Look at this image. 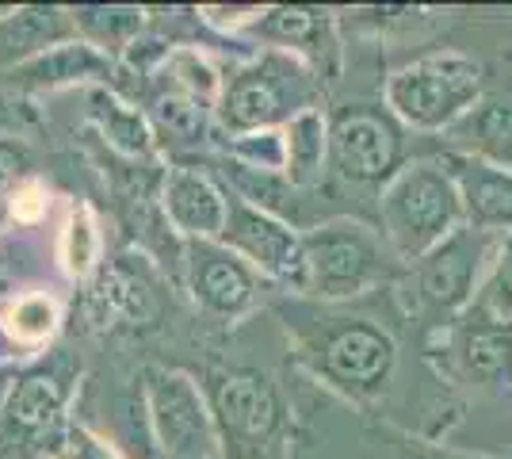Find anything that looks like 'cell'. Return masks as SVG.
Returning <instances> with one entry per match:
<instances>
[{"label": "cell", "instance_id": "cell-12", "mask_svg": "<svg viewBox=\"0 0 512 459\" xmlns=\"http://www.w3.org/2000/svg\"><path fill=\"white\" fill-rule=\"evenodd\" d=\"M184 284L214 318H241L256 303V272L222 241L184 245Z\"/></svg>", "mask_w": 512, "mask_h": 459}, {"label": "cell", "instance_id": "cell-8", "mask_svg": "<svg viewBox=\"0 0 512 459\" xmlns=\"http://www.w3.org/2000/svg\"><path fill=\"white\" fill-rule=\"evenodd\" d=\"M207 402L226 456H253L276 433L279 394L264 372L253 368L214 372L207 383Z\"/></svg>", "mask_w": 512, "mask_h": 459}, {"label": "cell", "instance_id": "cell-11", "mask_svg": "<svg viewBox=\"0 0 512 459\" xmlns=\"http://www.w3.org/2000/svg\"><path fill=\"white\" fill-rule=\"evenodd\" d=\"M493 245L497 238L493 234H482V230H470V226H459L444 245H436L425 261H417V291L432 310H444V314H459V310H470L478 287H482V276L490 268Z\"/></svg>", "mask_w": 512, "mask_h": 459}, {"label": "cell", "instance_id": "cell-28", "mask_svg": "<svg viewBox=\"0 0 512 459\" xmlns=\"http://www.w3.org/2000/svg\"><path fill=\"white\" fill-rule=\"evenodd\" d=\"M169 81L180 88H188L192 96L218 104V92H222V77L214 73V66L199 54V50H172L169 54Z\"/></svg>", "mask_w": 512, "mask_h": 459}, {"label": "cell", "instance_id": "cell-14", "mask_svg": "<svg viewBox=\"0 0 512 459\" xmlns=\"http://www.w3.org/2000/svg\"><path fill=\"white\" fill-rule=\"evenodd\" d=\"M455 176V188L463 199V222L482 234H512V169L490 165L474 153L448 150L440 153Z\"/></svg>", "mask_w": 512, "mask_h": 459}, {"label": "cell", "instance_id": "cell-26", "mask_svg": "<svg viewBox=\"0 0 512 459\" xmlns=\"http://www.w3.org/2000/svg\"><path fill=\"white\" fill-rule=\"evenodd\" d=\"M222 157H230L234 165L253 169V173L287 176V134L283 131L237 134V138H226Z\"/></svg>", "mask_w": 512, "mask_h": 459}, {"label": "cell", "instance_id": "cell-1", "mask_svg": "<svg viewBox=\"0 0 512 459\" xmlns=\"http://www.w3.org/2000/svg\"><path fill=\"white\" fill-rule=\"evenodd\" d=\"M314 108H321V77L302 58L268 46L253 62L222 77L214 119L230 138H237L256 131H283L291 119Z\"/></svg>", "mask_w": 512, "mask_h": 459}, {"label": "cell", "instance_id": "cell-31", "mask_svg": "<svg viewBox=\"0 0 512 459\" xmlns=\"http://www.w3.org/2000/svg\"><path fill=\"white\" fill-rule=\"evenodd\" d=\"M16 379H20V368H16V364H4V368H0V410H4L8 394L16 387Z\"/></svg>", "mask_w": 512, "mask_h": 459}, {"label": "cell", "instance_id": "cell-7", "mask_svg": "<svg viewBox=\"0 0 512 459\" xmlns=\"http://www.w3.org/2000/svg\"><path fill=\"white\" fill-rule=\"evenodd\" d=\"M142 410L153 444L169 459H222V437L214 425L207 391L188 372L146 368Z\"/></svg>", "mask_w": 512, "mask_h": 459}, {"label": "cell", "instance_id": "cell-25", "mask_svg": "<svg viewBox=\"0 0 512 459\" xmlns=\"http://www.w3.org/2000/svg\"><path fill=\"white\" fill-rule=\"evenodd\" d=\"M58 261L73 280H88L100 261V230L88 215V207H73L58 238Z\"/></svg>", "mask_w": 512, "mask_h": 459}, {"label": "cell", "instance_id": "cell-32", "mask_svg": "<svg viewBox=\"0 0 512 459\" xmlns=\"http://www.w3.org/2000/svg\"><path fill=\"white\" fill-rule=\"evenodd\" d=\"M16 356H20V345L8 337V329H4V322H0V368H4V364H12Z\"/></svg>", "mask_w": 512, "mask_h": 459}, {"label": "cell", "instance_id": "cell-18", "mask_svg": "<svg viewBox=\"0 0 512 459\" xmlns=\"http://www.w3.org/2000/svg\"><path fill=\"white\" fill-rule=\"evenodd\" d=\"M157 142H169L172 150H188V146H203L214 123V104L192 96L188 88L165 85L153 92L150 111H146Z\"/></svg>", "mask_w": 512, "mask_h": 459}, {"label": "cell", "instance_id": "cell-17", "mask_svg": "<svg viewBox=\"0 0 512 459\" xmlns=\"http://www.w3.org/2000/svg\"><path fill=\"white\" fill-rule=\"evenodd\" d=\"M451 150L474 153L490 165L512 169V92L482 96L448 131Z\"/></svg>", "mask_w": 512, "mask_h": 459}, {"label": "cell", "instance_id": "cell-9", "mask_svg": "<svg viewBox=\"0 0 512 459\" xmlns=\"http://www.w3.org/2000/svg\"><path fill=\"white\" fill-rule=\"evenodd\" d=\"M222 245H230L256 276H268L306 295V245L295 222L276 219L230 192V219H226Z\"/></svg>", "mask_w": 512, "mask_h": 459}, {"label": "cell", "instance_id": "cell-4", "mask_svg": "<svg viewBox=\"0 0 512 459\" xmlns=\"http://www.w3.org/2000/svg\"><path fill=\"white\" fill-rule=\"evenodd\" d=\"M310 368L348 398H375L398 368V345L367 318H306L299 329Z\"/></svg>", "mask_w": 512, "mask_h": 459}, {"label": "cell", "instance_id": "cell-19", "mask_svg": "<svg viewBox=\"0 0 512 459\" xmlns=\"http://www.w3.org/2000/svg\"><path fill=\"white\" fill-rule=\"evenodd\" d=\"M88 77H111V58L104 50L88 43H62L46 54L23 58L12 69V81L31 88H50V85H69V81H88Z\"/></svg>", "mask_w": 512, "mask_h": 459}, {"label": "cell", "instance_id": "cell-24", "mask_svg": "<svg viewBox=\"0 0 512 459\" xmlns=\"http://www.w3.org/2000/svg\"><path fill=\"white\" fill-rule=\"evenodd\" d=\"M470 314L478 322H493V326L512 329V234H501L493 245L490 268L482 276V287L470 303Z\"/></svg>", "mask_w": 512, "mask_h": 459}, {"label": "cell", "instance_id": "cell-6", "mask_svg": "<svg viewBox=\"0 0 512 459\" xmlns=\"http://www.w3.org/2000/svg\"><path fill=\"white\" fill-rule=\"evenodd\" d=\"M406 169V127L390 108L344 104L329 115V173L348 188L383 192Z\"/></svg>", "mask_w": 512, "mask_h": 459}, {"label": "cell", "instance_id": "cell-29", "mask_svg": "<svg viewBox=\"0 0 512 459\" xmlns=\"http://www.w3.org/2000/svg\"><path fill=\"white\" fill-rule=\"evenodd\" d=\"M50 456L54 459H123L107 440H100L92 429L77 425V421H65V429L50 444Z\"/></svg>", "mask_w": 512, "mask_h": 459}, {"label": "cell", "instance_id": "cell-16", "mask_svg": "<svg viewBox=\"0 0 512 459\" xmlns=\"http://www.w3.org/2000/svg\"><path fill=\"white\" fill-rule=\"evenodd\" d=\"M92 310H96V322L100 326H153L157 314H161V299L153 284L134 272L130 264H111L100 272L96 291H92Z\"/></svg>", "mask_w": 512, "mask_h": 459}, {"label": "cell", "instance_id": "cell-13", "mask_svg": "<svg viewBox=\"0 0 512 459\" xmlns=\"http://www.w3.org/2000/svg\"><path fill=\"white\" fill-rule=\"evenodd\" d=\"M161 207L184 241H222L230 219V188L211 169L180 161L165 173Z\"/></svg>", "mask_w": 512, "mask_h": 459}, {"label": "cell", "instance_id": "cell-2", "mask_svg": "<svg viewBox=\"0 0 512 459\" xmlns=\"http://www.w3.org/2000/svg\"><path fill=\"white\" fill-rule=\"evenodd\" d=\"M379 230L398 261H425L436 245L467 226L463 199L444 157H417L379 192Z\"/></svg>", "mask_w": 512, "mask_h": 459}, {"label": "cell", "instance_id": "cell-27", "mask_svg": "<svg viewBox=\"0 0 512 459\" xmlns=\"http://www.w3.org/2000/svg\"><path fill=\"white\" fill-rule=\"evenodd\" d=\"M463 360L478 375H501L505 368H512V329L474 318L463 341Z\"/></svg>", "mask_w": 512, "mask_h": 459}, {"label": "cell", "instance_id": "cell-23", "mask_svg": "<svg viewBox=\"0 0 512 459\" xmlns=\"http://www.w3.org/2000/svg\"><path fill=\"white\" fill-rule=\"evenodd\" d=\"M142 8H119V4H85V8H73L69 20L73 31L85 35L88 46L96 50H130V43L138 39L142 31Z\"/></svg>", "mask_w": 512, "mask_h": 459}, {"label": "cell", "instance_id": "cell-5", "mask_svg": "<svg viewBox=\"0 0 512 459\" xmlns=\"http://www.w3.org/2000/svg\"><path fill=\"white\" fill-rule=\"evenodd\" d=\"M302 245H306V295L321 303H341L371 291L386 280L390 261H398L383 230L360 219H329L306 226Z\"/></svg>", "mask_w": 512, "mask_h": 459}, {"label": "cell", "instance_id": "cell-21", "mask_svg": "<svg viewBox=\"0 0 512 459\" xmlns=\"http://www.w3.org/2000/svg\"><path fill=\"white\" fill-rule=\"evenodd\" d=\"M88 115L96 119V127L107 134V142L127 157H150L153 153V127L150 119L138 108H130L123 100H115L104 88H92L88 92Z\"/></svg>", "mask_w": 512, "mask_h": 459}, {"label": "cell", "instance_id": "cell-22", "mask_svg": "<svg viewBox=\"0 0 512 459\" xmlns=\"http://www.w3.org/2000/svg\"><path fill=\"white\" fill-rule=\"evenodd\" d=\"M0 322L8 329V337L20 345V352H31L54 337L62 310L54 303V295H46V291H20L0 306Z\"/></svg>", "mask_w": 512, "mask_h": 459}, {"label": "cell", "instance_id": "cell-3", "mask_svg": "<svg viewBox=\"0 0 512 459\" xmlns=\"http://www.w3.org/2000/svg\"><path fill=\"white\" fill-rule=\"evenodd\" d=\"M482 100V66L463 50H436L386 77V108L421 134H448Z\"/></svg>", "mask_w": 512, "mask_h": 459}, {"label": "cell", "instance_id": "cell-15", "mask_svg": "<svg viewBox=\"0 0 512 459\" xmlns=\"http://www.w3.org/2000/svg\"><path fill=\"white\" fill-rule=\"evenodd\" d=\"M256 39L272 43V50H287L302 58L318 77L333 81L337 73V39H333V20L318 8H264L249 23Z\"/></svg>", "mask_w": 512, "mask_h": 459}, {"label": "cell", "instance_id": "cell-10", "mask_svg": "<svg viewBox=\"0 0 512 459\" xmlns=\"http://www.w3.org/2000/svg\"><path fill=\"white\" fill-rule=\"evenodd\" d=\"M77 372L65 364L62 356H54L50 364L39 360L31 368H23L16 387L8 394L4 410H0V440H20V444H54V437L65 429V406L73 391Z\"/></svg>", "mask_w": 512, "mask_h": 459}, {"label": "cell", "instance_id": "cell-20", "mask_svg": "<svg viewBox=\"0 0 512 459\" xmlns=\"http://www.w3.org/2000/svg\"><path fill=\"white\" fill-rule=\"evenodd\" d=\"M287 180L310 192L318 188L321 176L329 173V115L321 108L302 111L299 119H291L287 127Z\"/></svg>", "mask_w": 512, "mask_h": 459}, {"label": "cell", "instance_id": "cell-30", "mask_svg": "<svg viewBox=\"0 0 512 459\" xmlns=\"http://www.w3.org/2000/svg\"><path fill=\"white\" fill-rule=\"evenodd\" d=\"M31 180V153L23 142L0 138V203L8 207V199L20 192L23 184Z\"/></svg>", "mask_w": 512, "mask_h": 459}]
</instances>
